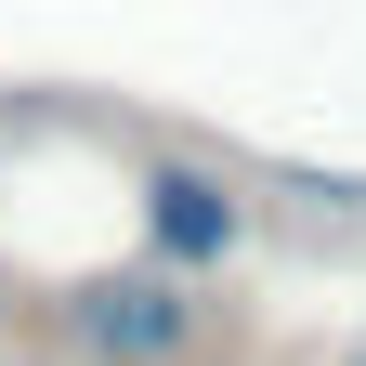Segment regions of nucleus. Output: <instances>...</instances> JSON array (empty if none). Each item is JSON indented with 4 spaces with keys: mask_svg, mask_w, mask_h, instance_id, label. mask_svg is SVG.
Returning <instances> with one entry per match:
<instances>
[{
    "mask_svg": "<svg viewBox=\"0 0 366 366\" xmlns=\"http://www.w3.org/2000/svg\"><path fill=\"white\" fill-rule=\"evenodd\" d=\"M66 327L105 353V366H170L183 340H197V301H183V274L157 262V274H105V288H79Z\"/></svg>",
    "mask_w": 366,
    "mask_h": 366,
    "instance_id": "f257e3e1",
    "label": "nucleus"
},
{
    "mask_svg": "<svg viewBox=\"0 0 366 366\" xmlns=\"http://www.w3.org/2000/svg\"><path fill=\"white\" fill-rule=\"evenodd\" d=\"M144 236H157L170 274H222L236 236H249V209H236L222 170H144Z\"/></svg>",
    "mask_w": 366,
    "mask_h": 366,
    "instance_id": "f03ea898",
    "label": "nucleus"
}]
</instances>
